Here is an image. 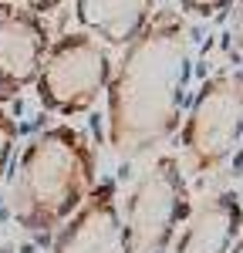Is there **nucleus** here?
Listing matches in <instances>:
<instances>
[{"instance_id": "f257e3e1", "label": "nucleus", "mask_w": 243, "mask_h": 253, "mask_svg": "<svg viewBox=\"0 0 243 253\" xmlns=\"http://www.w3.org/2000/svg\"><path fill=\"white\" fill-rule=\"evenodd\" d=\"M193 81V38L179 10H156L122 47L105 88L108 145L122 159L145 156L179 132Z\"/></svg>"}, {"instance_id": "f03ea898", "label": "nucleus", "mask_w": 243, "mask_h": 253, "mask_svg": "<svg viewBox=\"0 0 243 253\" xmlns=\"http://www.w3.org/2000/svg\"><path fill=\"white\" fill-rule=\"evenodd\" d=\"M91 189L95 149L88 135L71 125L38 132L10 169V210L27 233H54Z\"/></svg>"}, {"instance_id": "7ed1b4c3", "label": "nucleus", "mask_w": 243, "mask_h": 253, "mask_svg": "<svg viewBox=\"0 0 243 253\" xmlns=\"http://www.w3.org/2000/svg\"><path fill=\"white\" fill-rule=\"evenodd\" d=\"M182 172L213 175L243 149V71H220L202 81L179 122Z\"/></svg>"}, {"instance_id": "20e7f679", "label": "nucleus", "mask_w": 243, "mask_h": 253, "mask_svg": "<svg viewBox=\"0 0 243 253\" xmlns=\"http://www.w3.org/2000/svg\"><path fill=\"white\" fill-rule=\"evenodd\" d=\"M189 213V182L176 156H159L119 203L122 253H169Z\"/></svg>"}, {"instance_id": "39448f33", "label": "nucleus", "mask_w": 243, "mask_h": 253, "mask_svg": "<svg viewBox=\"0 0 243 253\" xmlns=\"http://www.w3.org/2000/svg\"><path fill=\"white\" fill-rule=\"evenodd\" d=\"M112 78V54L108 47L84 31H68L47 44L34 78L38 101L54 115H81L91 112L105 95Z\"/></svg>"}, {"instance_id": "423d86ee", "label": "nucleus", "mask_w": 243, "mask_h": 253, "mask_svg": "<svg viewBox=\"0 0 243 253\" xmlns=\"http://www.w3.org/2000/svg\"><path fill=\"white\" fill-rule=\"evenodd\" d=\"M47 44L51 38L40 14L24 10L14 0H0V105L34 84Z\"/></svg>"}, {"instance_id": "0eeeda50", "label": "nucleus", "mask_w": 243, "mask_h": 253, "mask_svg": "<svg viewBox=\"0 0 243 253\" xmlns=\"http://www.w3.org/2000/svg\"><path fill=\"white\" fill-rule=\"evenodd\" d=\"M51 253H122L115 182H95L88 199L54 230Z\"/></svg>"}, {"instance_id": "6e6552de", "label": "nucleus", "mask_w": 243, "mask_h": 253, "mask_svg": "<svg viewBox=\"0 0 243 253\" xmlns=\"http://www.w3.org/2000/svg\"><path fill=\"white\" fill-rule=\"evenodd\" d=\"M243 236V199L233 189L206 196L189 206L169 253H230Z\"/></svg>"}, {"instance_id": "1a4fd4ad", "label": "nucleus", "mask_w": 243, "mask_h": 253, "mask_svg": "<svg viewBox=\"0 0 243 253\" xmlns=\"http://www.w3.org/2000/svg\"><path fill=\"white\" fill-rule=\"evenodd\" d=\"M159 10V0H75V20L105 47H125Z\"/></svg>"}, {"instance_id": "9d476101", "label": "nucleus", "mask_w": 243, "mask_h": 253, "mask_svg": "<svg viewBox=\"0 0 243 253\" xmlns=\"http://www.w3.org/2000/svg\"><path fill=\"white\" fill-rule=\"evenodd\" d=\"M14 159H17V122L7 112V105H0V189L10 179Z\"/></svg>"}, {"instance_id": "9b49d317", "label": "nucleus", "mask_w": 243, "mask_h": 253, "mask_svg": "<svg viewBox=\"0 0 243 253\" xmlns=\"http://www.w3.org/2000/svg\"><path fill=\"white\" fill-rule=\"evenodd\" d=\"M233 0H176L186 17H196V20H209V17H223L230 10Z\"/></svg>"}, {"instance_id": "f8f14e48", "label": "nucleus", "mask_w": 243, "mask_h": 253, "mask_svg": "<svg viewBox=\"0 0 243 253\" xmlns=\"http://www.w3.org/2000/svg\"><path fill=\"white\" fill-rule=\"evenodd\" d=\"M226 14H230V41H233L237 54L243 58V0H233Z\"/></svg>"}, {"instance_id": "ddd939ff", "label": "nucleus", "mask_w": 243, "mask_h": 253, "mask_svg": "<svg viewBox=\"0 0 243 253\" xmlns=\"http://www.w3.org/2000/svg\"><path fill=\"white\" fill-rule=\"evenodd\" d=\"M17 7H24V10H31V14H47V10H54L61 0H14Z\"/></svg>"}, {"instance_id": "4468645a", "label": "nucleus", "mask_w": 243, "mask_h": 253, "mask_svg": "<svg viewBox=\"0 0 243 253\" xmlns=\"http://www.w3.org/2000/svg\"><path fill=\"white\" fill-rule=\"evenodd\" d=\"M230 253H243V236H240V240H237V247H233V250H230Z\"/></svg>"}]
</instances>
